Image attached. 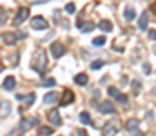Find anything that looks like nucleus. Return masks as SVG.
<instances>
[{"instance_id":"39448f33","label":"nucleus","mask_w":156,"mask_h":136,"mask_svg":"<svg viewBox=\"0 0 156 136\" xmlns=\"http://www.w3.org/2000/svg\"><path fill=\"white\" fill-rule=\"evenodd\" d=\"M16 100H22L24 102V107L20 109V111H24L26 107H29V105H33V102H35V92H29V94H16Z\"/></svg>"},{"instance_id":"6ab92c4d","label":"nucleus","mask_w":156,"mask_h":136,"mask_svg":"<svg viewBox=\"0 0 156 136\" xmlns=\"http://www.w3.org/2000/svg\"><path fill=\"white\" fill-rule=\"evenodd\" d=\"M98 27H100L102 31H111V29H113V24H111L109 20H102V22L98 24Z\"/></svg>"},{"instance_id":"9b49d317","label":"nucleus","mask_w":156,"mask_h":136,"mask_svg":"<svg viewBox=\"0 0 156 136\" xmlns=\"http://www.w3.org/2000/svg\"><path fill=\"white\" fill-rule=\"evenodd\" d=\"M11 114V103L9 102H2L0 103V118H7Z\"/></svg>"},{"instance_id":"f257e3e1","label":"nucleus","mask_w":156,"mask_h":136,"mask_svg":"<svg viewBox=\"0 0 156 136\" xmlns=\"http://www.w3.org/2000/svg\"><path fill=\"white\" fill-rule=\"evenodd\" d=\"M45 65H47V62H45V53H44V51H38V54H37L35 60H33V69L38 71L40 75H42L44 69H45Z\"/></svg>"},{"instance_id":"7ed1b4c3","label":"nucleus","mask_w":156,"mask_h":136,"mask_svg":"<svg viewBox=\"0 0 156 136\" xmlns=\"http://www.w3.org/2000/svg\"><path fill=\"white\" fill-rule=\"evenodd\" d=\"M49 51H51L53 58H62V56L66 54V45L60 44V42H55V44H51Z\"/></svg>"},{"instance_id":"f3484780","label":"nucleus","mask_w":156,"mask_h":136,"mask_svg":"<svg viewBox=\"0 0 156 136\" xmlns=\"http://www.w3.org/2000/svg\"><path fill=\"white\" fill-rule=\"evenodd\" d=\"M147 24H149V18H147V13H144V15L140 16V22H138V27H140L142 31H145V29H147Z\"/></svg>"},{"instance_id":"aec40b11","label":"nucleus","mask_w":156,"mask_h":136,"mask_svg":"<svg viewBox=\"0 0 156 136\" xmlns=\"http://www.w3.org/2000/svg\"><path fill=\"white\" fill-rule=\"evenodd\" d=\"M80 120H82V124H85V125H93L89 113H80Z\"/></svg>"},{"instance_id":"5701e85b","label":"nucleus","mask_w":156,"mask_h":136,"mask_svg":"<svg viewBox=\"0 0 156 136\" xmlns=\"http://www.w3.org/2000/svg\"><path fill=\"white\" fill-rule=\"evenodd\" d=\"M42 85H47V87H55V85H56V80H55V78H45V80H42Z\"/></svg>"},{"instance_id":"b1692460","label":"nucleus","mask_w":156,"mask_h":136,"mask_svg":"<svg viewBox=\"0 0 156 136\" xmlns=\"http://www.w3.org/2000/svg\"><path fill=\"white\" fill-rule=\"evenodd\" d=\"M102 65H104V62H102V60H94V62L91 64V69H94V71H96V69H100Z\"/></svg>"},{"instance_id":"20e7f679","label":"nucleus","mask_w":156,"mask_h":136,"mask_svg":"<svg viewBox=\"0 0 156 136\" xmlns=\"http://www.w3.org/2000/svg\"><path fill=\"white\" fill-rule=\"evenodd\" d=\"M47 118H49V124H51V125H55V127L62 125V118H60V113H58L56 109H51L49 114H47Z\"/></svg>"},{"instance_id":"423d86ee","label":"nucleus","mask_w":156,"mask_h":136,"mask_svg":"<svg viewBox=\"0 0 156 136\" xmlns=\"http://www.w3.org/2000/svg\"><path fill=\"white\" fill-rule=\"evenodd\" d=\"M125 131H129V133H138L140 131V120H136V118H131V120H127L125 122Z\"/></svg>"},{"instance_id":"473e14b6","label":"nucleus","mask_w":156,"mask_h":136,"mask_svg":"<svg viewBox=\"0 0 156 136\" xmlns=\"http://www.w3.org/2000/svg\"><path fill=\"white\" fill-rule=\"evenodd\" d=\"M151 11H153V13H154V15H156V2H154V4H153V5H151Z\"/></svg>"},{"instance_id":"2f4dec72","label":"nucleus","mask_w":156,"mask_h":136,"mask_svg":"<svg viewBox=\"0 0 156 136\" xmlns=\"http://www.w3.org/2000/svg\"><path fill=\"white\" fill-rule=\"evenodd\" d=\"M144 71H145V73H151V65H149V64H144Z\"/></svg>"},{"instance_id":"2eb2a0df","label":"nucleus","mask_w":156,"mask_h":136,"mask_svg":"<svg viewBox=\"0 0 156 136\" xmlns=\"http://www.w3.org/2000/svg\"><path fill=\"white\" fill-rule=\"evenodd\" d=\"M4 42L5 44H15L16 40H18V37H16V33H4Z\"/></svg>"},{"instance_id":"1a4fd4ad","label":"nucleus","mask_w":156,"mask_h":136,"mask_svg":"<svg viewBox=\"0 0 156 136\" xmlns=\"http://www.w3.org/2000/svg\"><path fill=\"white\" fill-rule=\"evenodd\" d=\"M98 111H100L102 114H115V105H113L111 102H104V103H100Z\"/></svg>"},{"instance_id":"dca6fc26","label":"nucleus","mask_w":156,"mask_h":136,"mask_svg":"<svg viewBox=\"0 0 156 136\" xmlns=\"http://www.w3.org/2000/svg\"><path fill=\"white\" fill-rule=\"evenodd\" d=\"M87 80H89V78H87V75H85V73H80V75L75 76V84H78V85H85V84H87Z\"/></svg>"},{"instance_id":"9d476101","label":"nucleus","mask_w":156,"mask_h":136,"mask_svg":"<svg viewBox=\"0 0 156 136\" xmlns=\"http://www.w3.org/2000/svg\"><path fill=\"white\" fill-rule=\"evenodd\" d=\"M123 18H125L127 22H131V20H134V18H136V11H134V7H133V5H127V7L123 9Z\"/></svg>"},{"instance_id":"cd10ccee","label":"nucleus","mask_w":156,"mask_h":136,"mask_svg":"<svg viewBox=\"0 0 156 136\" xmlns=\"http://www.w3.org/2000/svg\"><path fill=\"white\" fill-rule=\"evenodd\" d=\"M107 94H109V96H113V98H116L118 89H116V87H109V89H107Z\"/></svg>"},{"instance_id":"7c9ffc66","label":"nucleus","mask_w":156,"mask_h":136,"mask_svg":"<svg viewBox=\"0 0 156 136\" xmlns=\"http://www.w3.org/2000/svg\"><path fill=\"white\" fill-rule=\"evenodd\" d=\"M149 40H156V29H151L149 31Z\"/></svg>"},{"instance_id":"4468645a","label":"nucleus","mask_w":156,"mask_h":136,"mask_svg":"<svg viewBox=\"0 0 156 136\" xmlns=\"http://www.w3.org/2000/svg\"><path fill=\"white\" fill-rule=\"evenodd\" d=\"M15 85H16V82H15L13 76H7V78L4 80V84H2V87H4L5 91H13L15 89Z\"/></svg>"},{"instance_id":"f8f14e48","label":"nucleus","mask_w":156,"mask_h":136,"mask_svg":"<svg viewBox=\"0 0 156 136\" xmlns=\"http://www.w3.org/2000/svg\"><path fill=\"white\" fill-rule=\"evenodd\" d=\"M75 100V94H73V91L66 89L64 91V94H62V102H60V105H67V103H71Z\"/></svg>"},{"instance_id":"a211bd4d","label":"nucleus","mask_w":156,"mask_h":136,"mask_svg":"<svg viewBox=\"0 0 156 136\" xmlns=\"http://www.w3.org/2000/svg\"><path fill=\"white\" fill-rule=\"evenodd\" d=\"M102 133H104V134H116V133H118V129L115 127V125L107 124V125H105V127L102 129Z\"/></svg>"},{"instance_id":"c756f323","label":"nucleus","mask_w":156,"mask_h":136,"mask_svg":"<svg viewBox=\"0 0 156 136\" xmlns=\"http://www.w3.org/2000/svg\"><path fill=\"white\" fill-rule=\"evenodd\" d=\"M16 64H18V54L15 53V54L11 56V65H16Z\"/></svg>"},{"instance_id":"bb28decb","label":"nucleus","mask_w":156,"mask_h":136,"mask_svg":"<svg viewBox=\"0 0 156 136\" xmlns=\"http://www.w3.org/2000/svg\"><path fill=\"white\" fill-rule=\"evenodd\" d=\"M116 100L120 102V103H127V96H125V94H122V92H118V94H116Z\"/></svg>"},{"instance_id":"6e6552de","label":"nucleus","mask_w":156,"mask_h":136,"mask_svg":"<svg viewBox=\"0 0 156 136\" xmlns=\"http://www.w3.org/2000/svg\"><path fill=\"white\" fill-rule=\"evenodd\" d=\"M27 16H29V9L27 7H20L18 13H16V16H15V24H22Z\"/></svg>"},{"instance_id":"393cba45","label":"nucleus","mask_w":156,"mask_h":136,"mask_svg":"<svg viewBox=\"0 0 156 136\" xmlns=\"http://www.w3.org/2000/svg\"><path fill=\"white\" fill-rule=\"evenodd\" d=\"M104 44H105V37H98V38L93 40V45H104Z\"/></svg>"},{"instance_id":"f03ea898","label":"nucleus","mask_w":156,"mask_h":136,"mask_svg":"<svg viewBox=\"0 0 156 136\" xmlns=\"http://www.w3.org/2000/svg\"><path fill=\"white\" fill-rule=\"evenodd\" d=\"M38 124V118L37 116H31V118H27V120H24V122H20V125L16 127V131L15 133H18V131H29L31 127H35Z\"/></svg>"},{"instance_id":"4be33fe9","label":"nucleus","mask_w":156,"mask_h":136,"mask_svg":"<svg viewBox=\"0 0 156 136\" xmlns=\"http://www.w3.org/2000/svg\"><path fill=\"white\" fill-rule=\"evenodd\" d=\"M38 134H42V136L53 134V127H38Z\"/></svg>"},{"instance_id":"c85d7f7f","label":"nucleus","mask_w":156,"mask_h":136,"mask_svg":"<svg viewBox=\"0 0 156 136\" xmlns=\"http://www.w3.org/2000/svg\"><path fill=\"white\" fill-rule=\"evenodd\" d=\"M66 13L73 15V13H75V4H67V5H66Z\"/></svg>"},{"instance_id":"ddd939ff","label":"nucleus","mask_w":156,"mask_h":136,"mask_svg":"<svg viewBox=\"0 0 156 136\" xmlns=\"http://www.w3.org/2000/svg\"><path fill=\"white\" fill-rule=\"evenodd\" d=\"M58 98H60V96H58V92H56V91H53V92H47V94L44 96V102H45L47 105H51V103H56V102H58Z\"/></svg>"},{"instance_id":"0eeeda50","label":"nucleus","mask_w":156,"mask_h":136,"mask_svg":"<svg viewBox=\"0 0 156 136\" xmlns=\"http://www.w3.org/2000/svg\"><path fill=\"white\" fill-rule=\"evenodd\" d=\"M31 27L33 29H47V20L44 16H35V18H31Z\"/></svg>"},{"instance_id":"412c9836","label":"nucleus","mask_w":156,"mask_h":136,"mask_svg":"<svg viewBox=\"0 0 156 136\" xmlns=\"http://www.w3.org/2000/svg\"><path fill=\"white\" fill-rule=\"evenodd\" d=\"M80 29H82V33H89V31H93V29H94V24H93V22L82 24V27H80Z\"/></svg>"},{"instance_id":"a878e982","label":"nucleus","mask_w":156,"mask_h":136,"mask_svg":"<svg viewBox=\"0 0 156 136\" xmlns=\"http://www.w3.org/2000/svg\"><path fill=\"white\" fill-rule=\"evenodd\" d=\"M140 89H142V84L134 80V82H133V91H134V94H138V92H140Z\"/></svg>"}]
</instances>
